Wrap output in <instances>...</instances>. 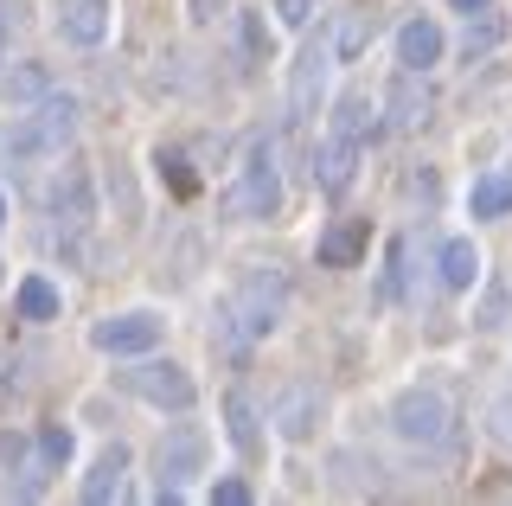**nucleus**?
<instances>
[{
  "label": "nucleus",
  "instance_id": "1",
  "mask_svg": "<svg viewBox=\"0 0 512 506\" xmlns=\"http://www.w3.org/2000/svg\"><path fill=\"white\" fill-rule=\"evenodd\" d=\"M71 135H77V97L45 90V97L32 103V116H20V129L7 135V154L13 161H52V154L71 148Z\"/></svg>",
  "mask_w": 512,
  "mask_h": 506
},
{
  "label": "nucleus",
  "instance_id": "2",
  "mask_svg": "<svg viewBox=\"0 0 512 506\" xmlns=\"http://www.w3.org/2000/svg\"><path fill=\"white\" fill-rule=\"evenodd\" d=\"M282 314H288V282H282V270H244V282H237L231 302H224V321H237V334H244V340L276 334Z\"/></svg>",
  "mask_w": 512,
  "mask_h": 506
},
{
  "label": "nucleus",
  "instance_id": "3",
  "mask_svg": "<svg viewBox=\"0 0 512 506\" xmlns=\"http://www.w3.org/2000/svg\"><path fill=\"white\" fill-rule=\"evenodd\" d=\"M231 212L250 218V225H269L282 212V173H276V148L269 141H250L244 167H237V186H231Z\"/></svg>",
  "mask_w": 512,
  "mask_h": 506
},
{
  "label": "nucleus",
  "instance_id": "4",
  "mask_svg": "<svg viewBox=\"0 0 512 506\" xmlns=\"http://www.w3.org/2000/svg\"><path fill=\"white\" fill-rule=\"evenodd\" d=\"M448 423H455V410H448V398L436 385H410V391H397V404H391V430L416 442V449H442L448 442Z\"/></svg>",
  "mask_w": 512,
  "mask_h": 506
},
{
  "label": "nucleus",
  "instance_id": "5",
  "mask_svg": "<svg viewBox=\"0 0 512 506\" xmlns=\"http://www.w3.org/2000/svg\"><path fill=\"white\" fill-rule=\"evenodd\" d=\"M122 391H135L154 410H192V398H199V385H192V372L180 359H148V353H141V366L122 372Z\"/></svg>",
  "mask_w": 512,
  "mask_h": 506
},
{
  "label": "nucleus",
  "instance_id": "6",
  "mask_svg": "<svg viewBox=\"0 0 512 506\" xmlns=\"http://www.w3.org/2000/svg\"><path fill=\"white\" fill-rule=\"evenodd\" d=\"M160 314L148 308H128V314H103V321L90 327V346L96 353H109V359H141V353H154L160 346Z\"/></svg>",
  "mask_w": 512,
  "mask_h": 506
},
{
  "label": "nucleus",
  "instance_id": "7",
  "mask_svg": "<svg viewBox=\"0 0 512 506\" xmlns=\"http://www.w3.org/2000/svg\"><path fill=\"white\" fill-rule=\"evenodd\" d=\"M320 417H327V398H320V385H308V378H288L276 398H269V423H276L282 442H314Z\"/></svg>",
  "mask_w": 512,
  "mask_h": 506
},
{
  "label": "nucleus",
  "instance_id": "8",
  "mask_svg": "<svg viewBox=\"0 0 512 506\" xmlns=\"http://www.w3.org/2000/svg\"><path fill=\"white\" fill-rule=\"evenodd\" d=\"M327 71H333V45H308V52L295 58V71H288V122H308L320 116V97H327Z\"/></svg>",
  "mask_w": 512,
  "mask_h": 506
},
{
  "label": "nucleus",
  "instance_id": "9",
  "mask_svg": "<svg viewBox=\"0 0 512 506\" xmlns=\"http://www.w3.org/2000/svg\"><path fill=\"white\" fill-rule=\"evenodd\" d=\"M365 250H372V225H365V218H333V225L314 237V263L320 270H359Z\"/></svg>",
  "mask_w": 512,
  "mask_h": 506
},
{
  "label": "nucleus",
  "instance_id": "10",
  "mask_svg": "<svg viewBox=\"0 0 512 506\" xmlns=\"http://www.w3.org/2000/svg\"><path fill=\"white\" fill-rule=\"evenodd\" d=\"M378 116L391 122V129H404V135H416L429 116H436V97H429V84H423V71H404L391 84V97H378Z\"/></svg>",
  "mask_w": 512,
  "mask_h": 506
},
{
  "label": "nucleus",
  "instance_id": "11",
  "mask_svg": "<svg viewBox=\"0 0 512 506\" xmlns=\"http://www.w3.org/2000/svg\"><path fill=\"white\" fill-rule=\"evenodd\" d=\"M205 449H212V442H205V430H173V436H160V449H154V468H160V481L167 487H180L186 474H199L205 468Z\"/></svg>",
  "mask_w": 512,
  "mask_h": 506
},
{
  "label": "nucleus",
  "instance_id": "12",
  "mask_svg": "<svg viewBox=\"0 0 512 506\" xmlns=\"http://www.w3.org/2000/svg\"><path fill=\"white\" fill-rule=\"evenodd\" d=\"M442 52H448V39H442V26L429 20V13H410V20L397 26V65H404V71L442 65Z\"/></svg>",
  "mask_w": 512,
  "mask_h": 506
},
{
  "label": "nucleus",
  "instance_id": "13",
  "mask_svg": "<svg viewBox=\"0 0 512 506\" xmlns=\"http://www.w3.org/2000/svg\"><path fill=\"white\" fill-rule=\"evenodd\" d=\"M52 26L71 45H103L109 39V0H52Z\"/></svg>",
  "mask_w": 512,
  "mask_h": 506
},
{
  "label": "nucleus",
  "instance_id": "14",
  "mask_svg": "<svg viewBox=\"0 0 512 506\" xmlns=\"http://www.w3.org/2000/svg\"><path fill=\"white\" fill-rule=\"evenodd\" d=\"M352 180H359V141H346V135H327V141L314 148V186H320V193H333V199H340Z\"/></svg>",
  "mask_w": 512,
  "mask_h": 506
},
{
  "label": "nucleus",
  "instance_id": "15",
  "mask_svg": "<svg viewBox=\"0 0 512 506\" xmlns=\"http://www.w3.org/2000/svg\"><path fill=\"white\" fill-rule=\"evenodd\" d=\"M224 436H231V449L244 455V462H256L263 455V417H256V404L244 398V391H224Z\"/></svg>",
  "mask_w": 512,
  "mask_h": 506
},
{
  "label": "nucleus",
  "instance_id": "16",
  "mask_svg": "<svg viewBox=\"0 0 512 506\" xmlns=\"http://www.w3.org/2000/svg\"><path fill=\"white\" fill-rule=\"evenodd\" d=\"M333 135L359 141V148L378 135V97H372V90H346V97L333 103Z\"/></svg>",
  "mask_w": 512,
  "mask_h": 506
},
{
  "label": "nucleus",
  "instance_id": "17",
  "mask_svg": "<svg viewBox=\"0 0 512 506\" xmlns=\"http://www.w3.org/2000/svg\"><path fill=\"white\" fill-rule=\"evenodd\" d=\"M436 276H442V289H474L480 282V244L474 237H448V244L436 250Z\"/></svg>",
  "mask_w": 512,
  "mask_h": 506
},
{
  "label": "nucleus",
  "instance_id": "18",
  "mask_svg": "<svg viewBox=\"0 0 512 506\" xmlns=\"http://www.w3.org/2000/svg\"><path fill=\"white\" fill-rule=\"evenodd\" d=\"M52 212L64 218V225H90V218H96V193H90L84 167H64V180L52 186Z\"/></svg>",
  "mask_w": 512,
  "mask_h": 506
},
{
  "label": "nucleus",
  "instance_id": "19",
  "mask_svg": "<svg viewBox=\"0 0 512 506\" xmlns=\"http://www.w3.org/2000/svg\"><path fill=\"white\" fill-rule=\"evenodd\" d=\"M122 474H128V449H122V442H109V449L90 462V474H84V500L90 506H109V500L122 494Z\"/></svg>",
  "mask_w": 512,
  "mask_h": 506
},
{
  "label": "nucleus",
  "instance_id": "20",
  "mask_svg": "<svg viewBox=\"0 0 512 506\" xmlns=\"http://www.w3.org/2000/svg\"><path fill=\"white\" fill-rule=\"evenodd\" d=\"M13 308H20V321L45 327V321H58L64 295L52 289V276H20V289H13Z\"/></svg>",
  "mask_w": 512,
  "mask_h": 506
},
{
  "label": "nucleus",
  "instance_id": "21",
  "mask_svg": "<svg viewBox=\"0 0 512 506\" xmlns=\"http://www.w3.org/2000/svg\"><path fill=\"white\" fill-rule=\"evenodd\" d=\"M512 212V173H480L468 186V218H506Z\"/></svg>",
  "mask_w": 512,
  "mask_h": 506
},
{
  "label": "nucleus",
  "instance_id": "22",
  "mask_svg": "<svg viewBox=\"0 0 512 506\" xmlns=\"http://www.w3.org/2000/svg\"><path fill=\"white\" fill-rule=\"evenodd\" d=\"M506 13H493V7H480V13H468V33H461V58H487V52H500L506 45Z\"/></svg>",
  "mask_w": 512,
  "mask_h": 506
},
{
  "label": "nucleus",
  "instance_id": "23",
  "mask_svg": "<svg viewBox=\"0 0 512 506\" xmlns=\"http://www.w3.org/2000/svg\"><path fill=\"white\" fill-rule=\"evenodd\" d=\"M365 39H372V13H346L340 33H333V58H359Z\"/></svg>",
  "mask_w": 512,
  "mask_h": 506
},
{
  "label": "nucleus",
  "instance_id": "24",
  "mask_svg": "<svg viewBox=\"0 0 512 506\" xmlns=\"http://www.w3.org/2000/svg\"><path fill=\"white\" fill-rule=\"evenodd\" d=\"M71 455H77V436L64 430V423H45V430H39V462L45 468H64Z\"/></svg>",
  "mask_w": 512,
  "mask_h": 506
},
{
  "label": "nucleus",
  "instance_id": "25",
  "mask_svg": "<svg viewBox=\"0 0 512 506\" xmlns=\"http://www.w3.org/2000/svg\"><path fill=\"white\" fill-rule=\"evenodd\" d=\"M154 167H160V180L173 186V193H199V180H192V167H186V154H173V148H154Z\"/></svg>",
  "mask_w": 512,
  "mask_h": 506
},
{
  "label": "nucleus",
  "instance_id": "26",
  "mask_svg": "<svg viewBox=\"0 0 512 506\" xmlns=\"http://www.w3.org/2000/svg\"><path fill=\"white\" fill-rule=\"evenodd\" d=\"M384 295L391 302H410V237L391 244V276H384Z\"/></svg>",
  "mask_w": 512,
  "mask_h": 506
},
{
  "label": "nucleus",
  "instance_id": "27",
  "mask_svg": "<svg viewBox=\"0 0 512 506\" xmlns=\"http://www.w3.org/2000/svg\"><path fill=\"white\" fill-rule=\"evenodd\" d=\"M487 436H493V442H500V449L512 455V385H506L500 398L487 404Z\"/></svg>",
  "mask_w": 512,
  "mask_h": 506
},
{
  "label": "nucleus",
  "instance_id": "28",
  "mask_svg": "<svg viewBox=\"0 0 512 506\" xmlns=\"http://www.w3.org/2000/svg\"><path fill=\"white\" fill-rule=\"evenodd\" d=\"M314 7H320V0H269V13H276L282 26H308Z\"/></svg>",
  "mask_w": 512,
  "mask_h": 506
},
{
  "label": "nucleus",
  "instance_id": "29",
  "mask_svg": "<svg viewBox=\"0 0 512 506\" xmlns=\"http://www.w3.org/2000/svg\"><path fill=\"white\" fill-rule=\"evenodd\" d=\"M212 506H250V481H212Z\"/></svg>",
  "mask_w": 512,
  "mask_h": 506
},
{
  "label": "nucleus",
  "instance_id": "30",
  "mask_svg": "<svg viewBox=\"0 0 512 506\" xmlns=\"http://www.w3.org/2000/svg\"><path fill=\"white\" fill-rule=\"evenodd\" d=\"M7 90H13V97H45V71H39V65L13 71V77H7Z\"/></svg>",
  "mask_w": 512,
  "mask_h": 506
},
{
  "label": "nucleus",
  "instance_id": "31",
  "mask_svg": "<svg viewBox=\"0 0 512 506\" xmlns=\"http://www.w3.org/2000/svg\"><path fill=\"white\" fill-rule=\"evenodd\" d=\"M244 52H250V58H263V52H269V26H263V13H244Z\"/></svg>",
  "mask_w": 512,
  "mask_h": 506
},
{
  "label": "nucleus",
  "instance_id": "32",
  "mask_svg": "<svg viewBox=\"0 0 512 506\" xmlns=\"http://www.w3.org/2000/svg\"><path fill=\"white\" fill-rule=\"evenodd\" d=\"M218 13V0H192V20H212Z\"/></svg>",
  "mask_w": 512,
  "mask_h": 506
},
{
  "label": "nucleus",
  "instance_id": "33",
  "mask_svg": "<svg viewBox=\"0 0 512 506\" xmlns=\"http://www.w3.org/2000/svg\"><path fill=\"white\" fill-rule=\"evenodd\" d=\"M455 13H480V7H493V0H448Z\"/></svg>",
  "mask_w": 512,
  "mask_h": 506
},
{
  "label": "nucleus",
  "instance_id": "34",
  "mask_svg": "<svg viewBox=\"0 0 512 506\" xmlns=\"http://www.w3.org/2000/svg\"><path fill=\"white\" fill-rule=\"evenodd\" d=\"M0 65H7V13H0Z\"/></svg>",
  "mask_w": 512,
  "mask_h": 506
},
{
  "label": "nucleus",
  "instance_id": "35",
  "mask_svg": "<svg viewBox=\"0 0 512 506\" xmlns=\"http://www.w3.org/2000/svg\"><path fill=\"white\" fill-rule=\"evenodd\" d=\"M0 225H7V193H0Z\"/></svg>",
  "mask_w": 512,
  "mask_h": 506
}]
</instances>
